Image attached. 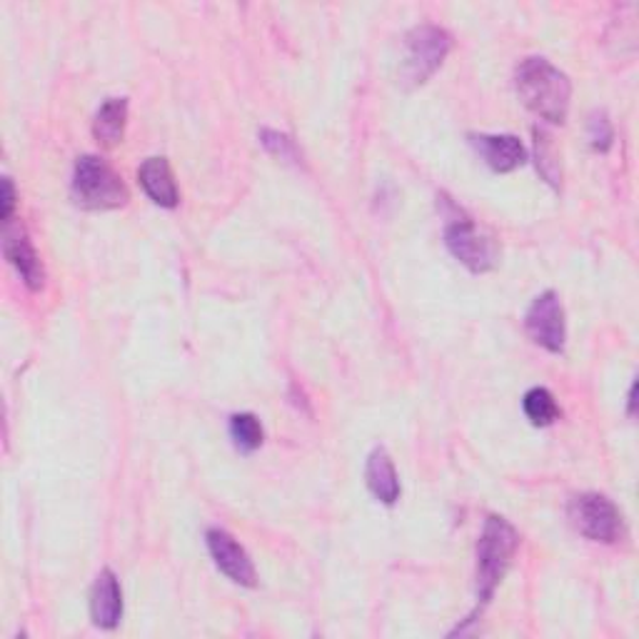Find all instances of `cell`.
<instances>
[{"instance_id": "cell-1", "label": "cell", "mask_w": 639, "mask_h": 639, "mask_svg": "<svg viewBox=\"0 0 639 639\" xmlns=\"http://www.w3.org/2000/svg\"><path fill=\"white\" fill-rule=\"evenodd\" d=\"M515 88L519 100L537 118L555 125L567 121L573 83L548 58H525L515 73Z\"/></svg>"}, {"instance_id": "cell-2", "label": "cell", "mask_w": 639, "mask_h": 639, "mask_svg": "<svg viewBox=\"0 0 639 639\" xmlns=\"http://www.w3.org/2000/svg\"><path fill=\"white\" fill-rule=\"evenodd\" d=\"M517 548L519 534L505 517L490 515L484 519L480 542H477V600L480 604L492 600L513 565Z\"/></svg>"}, {"instance_id": "cell-3", "label": "cell", "mask_w": 639, "mask_h": 639, "mask_svg": "<svg viewBox=\"0 0 639 639\" xmlns=\"http://www.w3.org/2000/svg\"><path fill=\"white\" fill-rule=\"evenodd\" d=\"M73 198L88 210H113L127 202L123 177L103 158L83 156L73 170Z\"/></svg>"}, {"instance_id": "cell-4", "label": "cell", "mask_w": 639, "mask_h": 639, "mask_svg": "<svg viewBox=\"0 0 639 639\" xmlns=\"http://www.w3.org/2000/svg\"><path fill=\"white\" fill-rule=\"evenodd\" d=\"M453 48V38L440 25H417L405 36V58H403V75L405 83L422 85L434 75V71L445 63V58Z\"/></svg>"}, {"instance_id": "cell-5", "label": "cell", "mask_w": 639, "mask_h": 639, "mask_svg": "<svg viewBox=\"0 0 639 639\" xmlns=\"http://www.w3.org/2000/svg\"><path fill=\"white\" fill-rule=\"evenodd\" d=\"M445 245L453 253V258L463 262L472 272H488L497 262V245L490 235H484L470 218L455 210V216L447 220Z\"/></svg>"}, {"instance_id": "cell-6", "label": "cell", "mask_w": 639, "mask_h": 639, "mask_svg": "<svg viewBox=\"0 0 639 639\" xmlns=\"http://www.w3.org/2000/svg\"><path fill=\"white\" fill-rule=\"evenodd\" d=\"M569 519L579 534L592 542L612 544L622 534V515L615 502L598 492H585L569 502Z\"/></svg>"}, {"instance_id": "cell-7", "label": "cell", "mask_w": 639, "mask_h": 639, "mask_svg": "<svg viewBox=\"0 0 639 639\" xmlns=\"http://www.w3.org/2000/svg\"><path fill=\"white\" fill-rule=\"evenodd\" d=\"M525 328L527 335L544 351L562 353L567 340V322L555 290H548V293L534 297L530 310L525 315Z\"/></svg>"}, {"instance_id": "cell-8", "label": "cell", "mask_w": 639, "mask_h": 639, "mask_svg": "<svg viewBox=\"0 0 639 639\" xmlns=\"http://www.w3.org/2000/svg\"><path fill=\"white\" fill-rule=\"evenodd\" d=\"M210 557L216 560V565L220 567V573H225L235 585L243 587H253L258 582V573H255V565L248 552L241 542L235 540L233 534L220 530V527H212L206 534Z\"/></svg>"}, {"instance_id": "cell-9", "label": "cell", "mask_w": 639, "mask_h": 639, "mask_svg": "<svg viewBox=\"0 0 639 639\" xmlns=\"http://www.w3.org/2000/svg\"><path fill=\"white\" fill-rule=\"evenodd\" d=\"M90 617L98 627L103 629H115L118 625H121L123 590H121V582H118V577L110 573V569H103V573L96 577V585H93Z\"/></svg>"}, {"instance_id": "cell-10", "label": "cell", "mask_w": 639, "mask_h": 639, "mask_svg": "<svg viewBox=\"0 0 639 639\" xmlns=\"http://www.w3.org/2000/svg\"><path fill=\"white\" fill-rule=\"evenodd\" d=\"M470 140L495 173H513L527 160L525 145L515 135H470Z\"/></svg>"}, {"instance_id": "cell-11", "label": "cell", "mask_w": 639, "mask_h": 639, "mask_svg": "<svg viewBox=\"0 0 639 639\" xmlns=\"http://www.w3.org/2000/svg\"><path fill=\"white\" fill-rule=\"evenodd\" d=\"M138 181L148 198L160 208H175L177 206V185L173 177V170L165 158H148L138 170Z\"/></svg>"}, {"instance_id": "cell-12", "label": "cell", "mask_w": 639, "mask_h": 639, "mask_svg": "<svg viewBox=\"0 0 639 639\" xmlns=\"http://www.w3.org/2000/svg\"><path fill=\"white\" fill-rule=\"evenodd\" d=\"M5 258L11 266L19 270V275L30 290H40L46 285V270H42L40 255L33 248L28 237L23 233H8L3 243Z\"/></svg>"}, {"instance_id": "cell-13", "label": "cell", "mask_w": 639, "mask_h": 639, "mask_svg": "<svg viewBox=\"0 0 639 639\" xmlns=\"http://www.w3.org/2000/svg\"><path fill=\"white\" fill-rule=\"evenodd\" d=\"M365 477H368L370 492L382 505H395L400 500V480L385 447L372 450L368 457V467H365Z\"/></svg>"}, {"instance_id": "cell-14", "label": "cell", "mask_w": 639, "mask_h": 639, "mask_svg": "<svg viewBox=\"0 0 639 639\" xmlns=\"http://www.w3.org/2000/svg\"><path fill=\"white\" fill-rule=\"evenodd\" d=\"M127 123V100L125 98H108L103 106L98 108L96 121H93V135L100 145L113 148V145L123 143Z\"/></svg>"}, {"instance_id": "cell-15", "label": "cell", "mask_w": 639, "mask_h": 639, "mask_svg": "<svg viewBox=\"0 0 639 639\" xmlns=\"http://www.w3.org/2000/svg\"><path fill=\"white\" fill-rule=\"evenodd\" d=\"M230 438H233L235 447L241 453H255L266 440V430H262L260 420L250 413H237L230 417Z\"/></svg>"}, {"instance_id": "cell-16", "label": "cell", "mask_w": 639, "mask_h": 639, "mask_svg": "<svg viewBox=\"0 0 639 639\" xmlns=\"http://www.w3.org/2000/svg\"><path fill=\"white\" fill-rule=\"evenodd\" d=\"M523 410L534 428H548L560 417V407L552 397L550 390L544 388H532L523 400Z\"/></svg>"}, {"instance_id": "cell-17", "label": "cell", "mask_w": 639, "mask_h": 639, "mask_svg": "<svg viewBox=\"0 0 639 639\" xmlns=\"http://www.w3.org/2000/svg\"><path fill=\"white\" fill-rule=\"evenodd\" d=\"M534 145H537V168H540L542 177L550 185L560 187L562 168H560L557 156H555V148H552V138L544 131H534Z\"/></svg>"}, {"instance_id": "cell-18", "label": "cell", "mask_w": 639, "mask_h": 639, "mask_svg": "<svg viewBox=\"0 0 639 639\" xmlns=\"http://www.w3.org/2000/svg\"><path fill=\"white\" fill-rule=\"evenodd\" d=\"M587 135H590V145L594 150L607 152L615 140V127H612L607 113H592L590 123H587Z\"/></svg>"}, {"instance_id": "cell-19", "label": "cell", "mask_w": 639, "mask_h": 639, "mask_svg": "<svg viewBox=\"0 0 639 639\" xmlns=\"http://www.w3.org/2000/svg\"><path fill=\"white\" fill-rule=\"evenodd\" d=\"M260 143L266 145V148L272 152V156L285 158V160H297V148H295V143L290 140L285 133H278V131H262V133H260Z\"/></svg>"}, {"instance_id": "cell-20", "label": "cell", "mask_w": 639, "mask_h": 639, "mask_svg": "<svg viewBox=\"0 0 639 639\" xmlns=\"http://www.w3.org/2000/svg\"><path fill=\"white\" fill-rule=\"evenodd\" d=\"M15 212V187L11 177H3V193H0V220L11 223Z\"/></svg>"}, {"instance_id": "cell-21", "label": "cell", "mask_w": 639, "mask_h": 639, "mask_svg": "<svg viewBox=\"0 0 639 639\" xmlns=\"http://www.w3.org/2000/svg\"><path fill=\"white\" fill-rule=\"evenodd\" d=\"M635 413V385L629 388V415Z\"/></svg>"}]
</instances>
